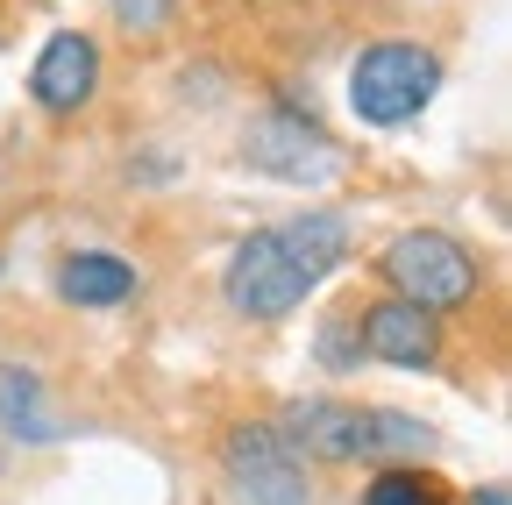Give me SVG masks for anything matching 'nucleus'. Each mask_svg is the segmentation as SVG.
Instances as JSON below:
<instances>
[{
	"label": "nucleus",
	"mask_w": 512,
	"mask_h": 505,
	"mask_svg": "<svg viewBox=\"0 0 512 505\" xmlns=\"http://www.w3.org/2000/svg\"><path fill=\"white\" fill-rule=\"evenodd\" d=\"M356 257V228L335 207H306L292 221L271 228H249L228 249V271H221V299L242 321H292V313L328 285L342 264Z\"/></svg>",
	"instance_id": "nucleus-1"
},
{
	"label": "nucleus",
	"mask_w": 512,
	"mask_h": 505,
	"mask_svg": "<svg viewBox=\"0 0 512 505\" xmlns=\"http://www.w3.org/2000/svg\"><path fill=\"white\" fill-rule=\"evenodd\" d=\"M441 93V57L427 43H406V36H384V43H363L349 57V114L363 129H413V121L434 107Z\"/></svg>",
	"instance_id": "nucleus-2"
},
{
	"label": "nucleus",
	"mask_w": 512,
	"mask_h": 505,
	"mask_svg": "<svg viewBox=\"0 0 512 505\" xmlns=\"http://www.w3.org/2000/svg\"><path fill=\"white\" fill-rule=\"evenodd\" d=\"M235 157H242V171L271 178V185H299V193H320V185L342 178L335 136L313 121V100H299L292 86L242 129V150H235Z\"/></svg>",
	"instance_id": "nucleus-3"
},
{
	"label": "nucleus",
	"mask_w": 512,
	"mask_h": 505,
	"mask_svg": "<svg viewBox=\"0 0 512 505\" xmlns=\"http://www.w3.org/2000/svg\"><path fill=\"white\" fill-rule=\"evenodd\" d=\"M377 278L392 285L399 299H413L420 313H434V321L477 306V292H484L477 249L456 242L448 228H406V235H392V242H384V257H377Z\"/></svg>",
	"instance_id": "nucleus-4"
},
{
	"label": "nucleus",
	"mask_w": 512,
	"mask_h": 505,
	"mask_svg": "<svg viewBox=\"0 0 512 505\" xmlns=\"http://www.w3.org/2000/svg\"><path fill=\"white\" fill-rule=\"evenodd\" d=\"M221 498L228 505H313V477L299 449L278 434V420H235L221 434Z\"/></svg>",
	"instance_id": "nucleus-5"
},
{
	"label": "nucleus",
	"mask_w": 512,
	"mask_h": 505,
	"mask_svg": "<svg viewBox=\"0 0 512 505\" xmlns=\"http://www.w3.org/2000/svg\"><path fill=\"white\" fill-rule=\"evenodd\" d=\"M349 313H356V342H363L370 363H384V370H441V321L420 313L413 299L384 292V299H363Z\"/></svg>",
	"instance_id": "nucleus-6"
},
{
	"label": "nucleus",
	"mask_w": 512,
	"mask_h": 505,
	"mask_svg": "<svg viewBox=\"0 0 512 505\" xmlns=\"http://www.w3.org/2000/svg\"><path fill=\"white\" fill-rule=\"evenodd\" d=\"M370 406H349V399H292L278 413V434L299 449V463H328V470H349V463H370Z\"/></svg>",
	"instance_id": "nucleus-7"
},
{
	"label": "nucleus",
	"mask_w": 512,
	"mask_h": 505,
	"mask_svg": "<svg viewBox=\"0 0 512 505\" xmlns=\"http://www.w3.org/2000/svg\"><path fill=\"white\" fill-rule=\"evenodd\" d=\"M93 93H100V43L86 29H57L29 65V100L64 121V114L93 107Z\"/></svg>",
	"instance_id": "nucleus-8"
},
{
	"label": "nucleus",
	"mask_w": 512,
	"mask_h": 505,
	"mask_svg": "<svg viewBox=\"0 0 512 505\" xmlns=\"http://www.w3.org/2000/svg\"><path fill=\"white\" fill-rule=\"evenodd\" d=\"M143 292V271L121 257V249H72L57 264V299L79 306V313H114Z\"/></svg>",
	"instance_id": "nucleus-9"
},
{
	"label": "nucleus",
	"mask_w": 512,
	"mask_h": 505,
	"mask_svg": "<svg viewBox=\"0 0 512 505\" xmlns=\"http://www.w3.org/2000/svg\"><path fill=\"white\" fill-rule=\"evenodd\" d=\"M0 434L8 441H29V449H43V441H57L64 427L50 420L43 406V377L29 363H0Z\"/></svg>",
	"instance_id": "nucleus-10"
},
{
	"label": "nucleus",
	"mask_w": 512,
	"mask_h": 505,
	"mask_svg": "<svg viewBox=\"0 0 512 505\" xmlns=\"http://www.w3.org/2000/svg\"><path fill=\"white\" fill-rule=\"evenodd\" d=\"M363 505H456V498L427 463H377L363 484Z\"/></svg>",
	"instance_id": "nucleus-11"
},
{
	"label": "nucleus",
	"mask_w": 512,
	"mask_h": 505,
	"mask_svg": "<svg viewBox=\"0 0 512 505\" xmlns=\"http://www.w3.org/2000/svg\"><path fill=\"white\" fill-rule=\"evenodd\" d=\"M313 356H320V370H335V377L363 370V342H356V313H328V321H320V335H313Z\"/></svg>",
	"instance_id": "nucleus-12"
},
{
	"label": "nucleus",
	"mask_w": 512,
	"mask_h": 505,
	"mask_svg": "<svg viewBox=\"0 0 512 505\" xmlns=\"http://www.w3.org/2000/svg\"><path fill=\"white\" fill-rule=\"evenodd\" d=\"M107 15L128 29V36H164L178 22V0H107Z\"/></svg>",
	"instance_id": "nucleus-13"
},
{
	"label": "nucleus",
	"mask_w": 512,
	"mask_h": 505,
	"mask_svg": "<svg viewBox=\"0 0 512 505\" xmlns=\"http://www.w3.org/2000/svg\"><path fill=\"white\" fill-rule=\"evenodd\" d=\"M470 505H512V498H505V484H477V491H470Z\"/></svg>",
	"instance_id": "nucleus-14"
},
{
	"label": "nucleus",
	"mask_w": 512,
	"mask_h": 505,
	"mask_svg": "<svg viewBox=\"0 0 512 505\" xmlns=\"http://www.w3.org/2000/svg\"><path fill=\"white\" fill-rule=\"evenodd\" d=\"M0 271H8V257H0Z\"/></svg>",
	"instance_id": "nucleus-15"
}]
</instances>
